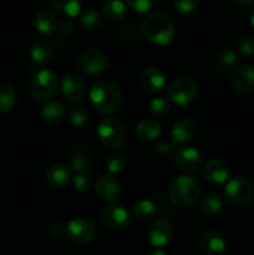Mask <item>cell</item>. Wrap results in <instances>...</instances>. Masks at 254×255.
Listing matches in <instances>:
<instances>
[{"label": "cell", "instance_id": "cell-1", "mask_svg": "<svg viewBox=\"0 0 254 255\" xmlns=\"http://www.w3.org/2000/svg\"><path fill=\"white\" fill-rule=\"evenodd\" d=\"M90 101L100 115H110L120 109L122 94L119 85L111 80H100L90 90Z\"/></svg>", "mask_w": 254, "mask_h": 255}, {"label": "cell", "instance_id": "cell-2", "mask_svg": "<svg viewBox=\"0 0 254 255\" xmlns=\"http://www.w3.org/2000/svg\"><path fill=\"white\" fill-rule=\"evenodd\" d=\"M174 24L167 15L154 12L148 15L142 22V32L144 37L152 44L158 46H167L173 41Z\"/></svg>", "mask_w": 254, "mask_h": 255}, {"label": "cell", "instance_id": "cell-3", "mask_svg": "<svg viewBox=\"0 0 254 255\" xmlns=\"http://www.w3.org/2000/svg\"><path fill=\"white\" fill-rule=\"evenodd\" d=\"M169 201L179 207H189L199 197V184L193 177L178 176L169 183Z\"/></svg>", "mask_w": 254, "mask_h": 255}, {"label": "cell", "instance_id": "cell-4", "mask_svg": "<svg viewBox=\"0 0 254 255\" xmlns=\"http://www.w3.org/2000/svg\"><path fill=\"white\" fill-rule=\"evenodd\" d=\"M198 95V84L191 76H179L169 84L167 99L176 106L186 107L196 100Z\"/></svg>", "mask_w": 254, "mask_h": 255}, {"label": "cell", "instance_id": "cell-5", "mask_svg": "<svg viewBox=\"0 0 254 255\" xmlns=\"http://www.w3.org/2000/svg\"><path fill=\"white\" fill-rule=\"evenodd\" d=\"M97 136L105 147L115 149L126 143L127 131L121 120L117 117H107L100 122Z\"/></svg>", "mask_w": 254, "mask_h": 255}, {"label": "cell", "instance_id": "cell-6", "mask_svg": "<svg viewBox=\"0 0 254 255\" xmlns=\"http://www.w3.org/2000/svg\"><path fill=\"white\" fill-rule=\"evenodd\" d=\"M59 80L51 70H40L30 81L29 92L35 101L44 102L51 99L57 91Z\"/></svg>", "mask_w": 254, "mask_h": 255}, {"label": "cell", "instance_id": "cell-7", "mask_svg": "<svg viewBox=\"0 0 254 255\" xmlns=\"http://www.w3.org/2000/svg\"><path fill=\"white\" fill-rule=\"evenodd\" d=\"M224 196L234 206H248L254 201V186L244 177H234L227 182Z\"/></svg>", "mask_w": 254, "mask_h": 255}, {"label": "cell", "instance_id": "cell-8", "mask_svg": "<svg viewBox=\"0 0 254 255\" xmlns=\"http://www.w3.org/2000/svg\"><path fill=\"white\" fill-rule=\"evenodd\" d=\"M107 65V57L101 50L89 49L80 55L77 67L87 76H96L101 74Z\"/></svg>", "mask_w": 254, "mask_h": 255}, {"label": "cell", "instance_id": "cell-9", "mask_svg": "<svg viewBox=\"0 0 254 255\" xmlns=\"http://www.w3.org/2000/svg\"><path fill=\"white\" fill-rule=\"evenodd\" d=\"M66 234L70 241L77 244H89L96 237V228L89 221L81 218L71 219L66 224Z\"/></svg>", "mask_w": 254, "mask_h": 255}, {"label": "cell", "instance_id": "cell-10", "mask_svg": "<svg viewBox=\"0 0 254 255\" xmlns=\"http://www.w3.org/2000/svg\"><path fill=\"white\" fill-rule=\"evenodd\" d=\"M61 90L69 104H77L86 95V81L81 75L70 72L62 79Z\"/></svg>", "mask_w": 254, "mask_h": 255}, {"label": "cell", "instance_id": "cell-11", "mask_svg": "<svg viewBox=\"0 0 254 255\" xmlns=\"http://www.w3.org/2000/svg\"><path fill=\"white\" fill-rule=\"evenodd\" d=\"M202 154L193 147H179L174 153V163L181 171L187 173L197 172L202 167Z\"/></svg>", "mask_w": 254, "mask_h": 255}, {"label": "cell", "instance_id": "cell-12", "mask_svg": "<svg viewBox=\"0 0 254 255\" xmlns=\"http://www.w3.org/2000/svg\"><path fill=\"white\" fill-rule=\"evenodd\" d=\"M101 221L107 228L119 231V229L127 228L131 222V214L122 206H110L102 212Z\"/></svg>", "mask_w": 254, "mask_h": 255}, {"label": "cell", "instance_id": "cell-13", "mask_svg": "<svg viewBox=\"0 0 254 255\" xmlns=\"http://www.w3.org/2000/svg\"><path fill=\"white\" fill-rule=\"evenodd\" d=\"M173 237V226L167 219H156L148 229V241L156 248H163Z\"/></svg>", "mask_w": 254, "mask_h": 255}, {"label": "cell", "instance_id": "cell-14", "mask_svg": "<svg viewBox=\"0 0 254 255\" xmlns=\"http://www.w3.org/2000/svg\"><path fill=\"white\" fill-rule=\"evenodd\" d=\"M97 198L104 203H112L116 201L121 193L120 183L112 174H102L97 179L95 186Z\"/></svg>", "mask_w": 254, "mask_h": 255}, {"label": "cell", "instance_id": "cell-15", "mask_svg": "<svg viewBox=\"0 0 254 255\" xmlns=\"http://www.w3.org/2000/svg\"><path fill=\"white\" fill-rule=\"evenodd\" d=\"M231 86L239 94H248L254 90V67L243 65L231 74Z\"/></svg>", "mask_w": 254, "mask_h": 255}, {"label": "cell", "instance_id": "cell-16", "mask_svg": "<svg viewBox=\"0 0 254 255\" xmlns=\"http://www.w3.org/2000/svg\"><path fill=\"white\" fill-rule=\"evenodd\" d=\"M198 246L208 255H221L226 252L227 242L223 236L214 231H207L199 236Z\"/></svg>", "mask_w": 254, "mask_h": 255}, {"label": "cell", "instance_id": "cell-17", "mask_svg": "<svg viewBox=\"0 0 254 255\" xmlns=\"http://www.w3.org/2000/svg\"><path fill=\"white\" fill-rule=\"evenodd\" d=\"M141 85L148 94H158L166 85V76L158 67L148 66L142 71Z\"/></svg>", "mask_w": 254, "mask_h": 255}, {"label": "cell", "instance_id": "cell-18", "mask_svg": "<svg viewBox=\"0 0 254 255\" xmlns=\"http://www.w3.org/2000/svg\"><path fill=\"white\" fill-rule=\"evenodd\" d=\"M228 167L221 159H211L203 168V176L212 186H222L228 179Z\"/></svg>", "mask_w": 254, "mask_h": 255}, {"label": "cell", "instance_id": "cell-19", "mask_svg": "<svg viewBox=\"0 0 254 255\" xmlns=\"http://www.w3.org/2000/svg\"><path fill=\"white\" fill-rule=\"evenodd\" d=\"M45 177H46L47 183L54 188H64L72 179L71 169L65 164L60 163L50 166L45 173Z\"/></svg>", "mask_w": 254, "mask_h": 255}, {"label": "cell", "instance_id": "cell-20", "mask_svg": "<svg viewBox=\"0 0 254 255\" xmlns=\"http://www.w3.org/2000/svg\"><path fill=\"white\" fill-rule=\"evenodd\" d=\"M196 134V126L189 120H179L173 125L171 131V136L177 143H187L192 141Z\"/></svg>", "mask_w": 254, "mask_h": 255}, {"label": "cell", "instance_id": "cell-21", "mask_svg": "<svg viewBox=\"0 0 254 255\" xmlns=\"http://www.w3.org/2000/svg\"><path fill=\"white\" fill-rule=\"evenodd\" d=\"M56 15L49 9H41L35 16V26L37 31L44 35H50L57 29Z\"/></svg>", "mask_w": 254, "mask_h": 255}, {"label": "cell", "instance_id": "cell-22", "mask_svg": "<svg viewBox=\"0 0 254 255\" xmlns=\"http://www.w3.org/2000/svg\"><path fill=\"white\" fill-rule=\"evenodd\" d=\"M30 59L36 66L44 67L51 61L52 49L47 42L37 41L30 49Z\"/></svg>", "mask_w": 254, "mask_h": 255}, {"label": "cell", "instance_id": "cell-23", "mask_svg": "<svg viewBox=\"0 0 254 255\" xmlns=\"http://www.w3.org/2000/svg\"><path fill=\"white\" fill-rule=\"evenodd\" d=\"M66 116V109L60 102H49L41 110V117L47 125H59Z\"/></svg>", "mask_w": 254, "mask_h": 255}, {"label": "cell", "instance_id": "cell-24", "mask_svg": "<svg viewBox=\"0 0 254 255\" xmlns=\"http://www.w3.org/2000/svg\"><path fill=\"white\" fill-rule=\"evenodd\" d=\"M161 132V124L156 120H142L136 127L137 136L144 141H152V139L158 138Z\"/></svg>", "mask_w": 254, "mask_h": 255}, {"label": "cell", "instance_id": "cell-25", "mask_svg": "<svg viewBox=\"0 0 254 255\" xmlns=\"http://www.w3.org/2000/svg\"><path fill=\"white\" fill-rule=\"evenodd\" d=\"M51 5L55 11L66 19H74L81 10V0H51Z\"/></svg>", "mask_w": 254, "mask_h": 255}, {"label": "cell", "instance_id": "cell-26", "mask_svg": "<svg viewBox=\"0 0 254 255\" xmlns=\"http://www.w3.org/2000/svg\"><path fill=\"white\" fill-rule=\"evenodd\" d=\"M102 11L109 20L117 21L126 16V5L121 0H107L104 4Z\"/></svg>", "mask_w": 254, "mask_h": 255}, {"label": "cell", "instance_id": "cell-27", "mask_svg": "<svg viewBox=\"0 0 254 255\" xmlns=\"http://www.w3.org/2000/svg\"><path fill=\"white\" fill-rule=\"evenodd\" d=\"M16 102V94L11 85L0 84V114L9 112Z\"/></svg>", "mask_w": 254, "mask_h": 255}, {"label": "cell", "instance_id": "cell-28", "mask_svg": "<svg viewBox=\"0 0 254 255\" xmlns=\"http://www.w3.org/2000/svg\"><path fill=\"white\" fill-rule=\"evenodd\" d=\"M157 212H158V209H157L156 204L148 199L137 202L133 206V214L141 221H148V219L154 218Z\"/></svg>", "mask_w": 254, "mask_h": 255}, {"label": "cell", "instance_id": "cell-29", "mask_svg": "<svg viewBox=\"0 0 254 255\" xmlns=\"http://www.w3.org/2000/svg\"><path fill=\"white\" fill-rule=\"evenodd\" d=\"M90 164H91V156L85 149H77L72 153L71 158H70V169L74 171L75 173L87 171Z\"/></svg>", "mask_w": 254, "mask_h": 255}, {"label": "cell", "instance_id": "cell-30", "mask_svg": "<svg viewBox=\"0 0 254 255\" xmlns=\"http://www.w3.org/2000/svg\"><path fill=\"white\" fill-rule=\"evenodd\" d=\"M80 24L85 30H97L102 26L104 24V19H102L101 14L96 10H87L80 17Z\"/></svg>", "mask_w": 254, "mask_h": 255}, {"label": "cell", "instance_id": "cell-31", "mask_svg": "<svg viewBox=\"0 0 254 255\" xmlns=\"http://www.w3.org/2000/svg\"><path fill=\"white\" fill-rule=\"evenodd\" d=\"M222 207H223L222 199L217 194H209V196L204 197L201 202V211L206 216H214V214L219 213Z\"/></svg>", "mask_w": 254, "mask_h": 255}, {"label": "cell", "instance_id": "cell-32", "mask_svg": "<svg viewBox=\"0 0 254 255\" xmlns=\"http://www.w3.org/2000/svg\"><path fill=\"white\" fill-rule=\"evenodd\" d=\"M169 110H171V105H169L168 100L162 99V97H156V99H152L149 101L148 111L156 119L166 117L169 114Z\"/></svg>", "mask_w": 254, "mask_h": 255}, {"label": "cell", "instance_id": "cell-33", "mask_svg": "<svg viewBox=\"0 0 254 255\" xmlns=\"http://www.w3.org/2000/svg\"><path fill=\"white\" fill-rule=\"evenodd\" d=\"M217 61L224 69H229V67H234L238 62V54L232 47H223L219 50L217 54Z\"/></svg>", "mask_w": 254, "mask_h": 255}, {"label": "cell", "instance_id": "cell-34", "mask_svg": "<svg viewBox=\"0 0 254 255\" xmlns=\"http://www.w3.org/2000/svg\"><path fill=\"white\" fill-rule=\"evenodd\" d=\"M72 184L79 192H87L92 186V177L89 171H82L75 173L72 177Z\"/></svg>", "mask_w": 254, "mask_h": 255}, {"label": "cell", "instance_id": "cell-35", "mask_svg": "<svg viewBox=\"0 0 254 255\" xmlns=\"http://www.w3.org/2000/svg\"><path fill=\"white\" fill-rule=\"evenodd\" d=\"M126 167V158L122 153H114L107 158L106 168L110 174H117Z\"/></svg>", "mask_w": 254, "mask_h": 255}, {"label": "cell", "instance_id": "cell-36", "mask_svg": "<svg viewBox=\"0 0 254 255\" xmlns=\"http://www.w3.org/2000/svg\"><path fill=\"white\" fill-rule=\"evenodd\" d=\"M69 120L71 122L72 126L75 127H82L85 126V124L89 120V114H87L86 110L81 106H76L74 109H71L69 114Z\"/></svg>", "mask_w": 254, "mask_h": 255}, {"label": "cell", "instance_id": "cell-37", "mask_svg": "<svg viewBox=\"0 0 254 255\" xmlns=\"http://www.w3.org/2000/svg\"><path fill=\"white\" fill-rule=\"evenodd\" d=\"M174 9L181 15H189L196 11L199 5V0H174Z\"/></svg>", "mask_w": 254, "mask_h": 255}, {"label": "cell", "instance_id": "cell-38", "mask_svg": "<svg viewBox=\"0 0 254 255\" xmlns=\"http://www.w3.org/2000/svg\"><path fill=\"white\" fill-rule=\"evenodd\" d=\"M126 1L127 5L133 11L139 12V14L148 12L154 6V4H156V0H126Z\"/></svg>", "mask_w": 254, "mask_h": 255}, {"label": "cell", "instance_id": "cell-39", "mask_svg": "<svg viewBox=\"0 0 254 255\" xmlns=\"http://www.w3.org/2000/svg\"><path fill=\"white\" fill-rule=\"evenodd\" d=\"M237 47L244 56H254V37H242L237 42Z\"/></svg>", "mask_w": 254, "mask_h": 255}, {"label": "cell", "instance_id": "cell-40", "mask_svg": "<svg viewBox=\"0 0 254 255\" xmlns=\"http://www.w3.org/2000/svg\"><path fill=\"white\" fill-rule=\"evenodd\" d=\"M49 233L52 237H62L66 233V226H64L60 222H54V223L50 224L49 227Z\"/></svg>", "mask_w": 254, "mask_h": 255}, {"label": "cell", "instance_id": "cell-41", "mask_svg": "<svg viewBox=\"0 0 254 255\" xmlns=\"http://www.w3.org/2000/svg\"><path fill=\"white\" fill-rule=\"evenodd\" d=\"M72 29H74V24H72L71 19H66V17H64V19L60 20V21L57 22V30H59L61 34L64 35L70 34V32L72 31Z\"/></svg>", "mask_w": 254, "mask_h": 255}, {"label": "cell", "instance_id": "cell-42", "mask_svg": "<svg viewBox=\"0 0 254 255\" xmlns=\"http://www.w3.org/2000/svg\"><path fill=\"white\" fill-rule=\"evenodd\" d=\"M173 151V146L169 143L168 141H159L156 144V152H158L159 154H168Z\"/></svg>", "mask_w": 254, "mask_h": 255}, {"label": "cell", "instance_id": "cell-43", "mask_svg": "<svg viewBox=\"0 0 254 255\" xmlns=\"http://www.w3.org/2000/svg\"><path fill=\"white\" fill-rule=\"evenodd\" d=\"M234 1L239 5H249V4H252L254 0H234Z\"/></svg>", "mask_w": 254, "mask_h": 255}, {"label": "cell", "instance_id": "cell-44", "mask_svg": "<svg viewBox=\"0 0 254 255\" xmlns=\"http://www.w3.org/2000/svg\"><path fill=\"white\" fill-rule=\"evenodd\" d=\"M147 255H167L166 253H164L163 251H159V249H156V251H152V252H149L148 254Z\"/></svg>", "mask_w": 254, "mask_h": 255}, {"label": "cell", "instance_id": "cell-45", "mask_svg": "<svg viewBox=\"0 0 254 255\" xmlns=\"http://www.w3.org/2000/svg\"><path fill=\"white\" fill-rule=\"evenodd\" d=\"M249 21H251V25L253 26V29H254V9L252 10V12H251V16H249Z\"/></svg>", "mask_w": 254, "mask_h": 255}]
</instances>
